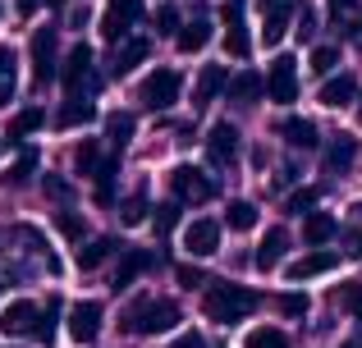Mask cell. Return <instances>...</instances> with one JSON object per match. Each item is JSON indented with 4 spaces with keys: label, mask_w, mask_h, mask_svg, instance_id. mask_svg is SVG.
I'll return each instance as SVG.
<instances>
[{
    "label": "cell",
    "mask_w": 362,
    "mask_h": 348,
    "mask_svg": "<svg viewBox=\"0 0 362 348\" xmlns=\"http://www.w3.org/2000/svg\"><path fill=\"white\" fill-rule=\"evenodd\" d=\"M257 303H262V294H257V289L230 284V280H216V284L202 294V312H206V321H216V325H234V321H243V316L252 312Z\"/></svg>",
    "instance_id": "cell-1"
},
{
    "label": "cell",
    "mask_w": 362,
    "mask_h": 348,
    "mask_svg": "<svg viewBox=\"0 0 362 348\" xmlns=\"http://www.w3.org/2000/svg\"><path fill=\"white\" fill-rule=\"evenodd\" d=\"M179 325V307L170 298H138V303L124 307L119 330L124 335H165Z\"/></svg>",
    "instance_id": "cell-2"
},
{
    "label": "cell",
    "mask_w": 362,
    "mask_h": 348,
    "mask_svg": "<svg viewBox=\"0 0 362 348\" xmlns=\"http://www.w3.org/2000/svg\"><path fill=\"white\" fill-rule=\"evenodd\" d=\"M179 88H184L179 69H151L147 78H142V88H138V101L147 110H170L179 101Z\"/></svg>",
    "instance_id": "cell-3"
},
{
    "label": "cell",
    "mask_w": 362,
    "mask_h": 348,
    "mask_svg": "<svg viewBox=\"0 0 362 348\" xmlns=\"http://www.w3.org/2000/svg\"><path fill=\"white\" fill-rule=\"evenodd\" d=\"M42 330V307L28 303V298H14V303L0 307V335L9 340H23V335H37Z\"/></svg>",
    "instance_id": "cell-4"
},
{
    "label": "cell",
    "mask_w": 362,
    "mask_h": 348,
    "mask_svg": "<svg viewBox=\"0 0 362 348\" xmlns=\"http://www.w3.org/2000/svg\"><path fill=\"white\" fill-rule=\"evenodd\" d=\"M170 193H175V202H211L216 179L202 174L197 165H179V170L170 174Z\"/></svg>",
    "instance_id": "cell-5"
},
{
    "label": "cell",
    "mask_w": 362,
    "mask_h": 348,
    "mask_svg": "<svg viewBox=\"0 0 362 348\" xmlns=\"http://www.w3.org/2000/svg\"><path fill=\"white\" fill-rule=\"evenodd\" d=\"M221 18H225V51L234 60H247L252 55V37H247V23H243V0H225Z\"/></svg>",
    "instance_id": "cell-6"
},
{
    "label": "cell",
    "mask_w": 362,
    "mask_h": 348,
    "mask_svg": "<svg viewBox=\"0 0 362 348\" xmlns=\"http://www.w3.org/2000/svg\"><path fill=\"white\" fill-rule=\"evenodd\" d=\"M266 97H271V101H280V106L298 101V64H293L289 55L271 60V73H266Z\"/></svg>",
    "instance_id": "cell-7"
},
{
    "label": "cell",
    "mask_w": 362,
    "mask_h": 348,
    "mask_svg": "<svg viewBox=\"0 0 362 348\" xmlns=\"http://www.w3.org/2000/svg\"><path fill=\"white\" fill-rule=\"evenodd\" d=\"M138 18H142V0H110V9L101 14V37L106 42H124V32Z\"/></svg>",
    "instance_id": "cell-8"
},
{
    "label": "cell",
    "mask_w": 362,
    "mask_h": 348,
    "mask_svg": "<svg viewBox=\"0 0 362 348\" xmlns=\"http://www.w3.org/2000/svg\"><path fill=\"white\" fill-rule=\"evenodd\" d=\"M64 88L83 97V88H97V69H92V46H74L64 55Z\"/></svg>",
    "instance_id": "cell-9"
},
{
    "label": "cell",
    "mask_w": 362,
    "mask_h": 348,
    "mask_svg": "<svg viewBox=\"0 0 362 348\" xmlns=\"http://www.w3.org/2000/svg\"><path fill=\"white\" fill-rule=\"evenodd\" d=\"M184 248H188V257H216V248H221V220H211V215L193 220L184 229Z\"/></svg>",
    "instance_id": "cell-10"
},
{
    "label": "cell",
    "mask_w": 362,
    "mask_h": 348,
    "mask_svg": "<svg viewBox=\"0 0 362 348\" xmlns=\"http://www.w3.org/2000/svg\"><path fill=\"white\" fill-rule=\"evenodd\" d=\"M234 156H239V128L234 124H211V133H206V161L211 165H234Z\"/></svg>",
    "instance_id": "cell-11"
},
{
    "label": "cell",
    "mask_w": 362,
    "mask_h": 348,
    "mask_svg": "<svg viewBox=\"0 0 362 348\" xmlns=\"http://www.w3.org/2000/svg\"><path fill=\"white\" fill-rule=\"evenodd\" d=\"M33 78L37 83L55 78V28H37L33 32Z\"/></svg>",
    "instance_id": "cell-12"
},
{
    "label": "cell",
    "mask_w": 362,
    "mask_h": 348,
    "mask_svg": "<svg viewBox=\"0 0 362 348\" xmlns=\"http://www.w3.org/2000/svg\"><path fill=\"white\" fill-rule=\"evenodd\" d=\"M101 335V303H74L69 312V340L74 344H92Z\"/></svg>",
    "instance_id": "cell-13"
},
{
    "label": "cell",
    "mask_w": 362,
    "mask_h": 348,
    "mask_svg": "<svg viewBox=\"0 0 362 348\" xmlns=\"http://www.w3.org/2000/svg\"><path fill=\"white\" fill-rule=\"evenodd\" d=\"M230 88V73H225V64H206L202 73H197V88H193V106L197 110H206L211 106L216 97H221V92Z\"/></svg>",
    "instance_id": "cell-14"
},
{
    "label": "cell",
    "mask_w": 362,
    "mask_h": 348,
    "mask_svg": "<svg viewBox=\"0 0 362 348\" xmlns=\"http://www.w3.org/2000/svg\"><path fill=\"white\" fill-rule=\"evenodd\" d=\"M293 18V0H266V23H262V42L266 46H280L284 28Z\"/></svg>",
    "instance_id": "cell-15"
},
{
    "label": "cell",
    "mask_w": 362,
    "mask_h": 348,
    "mask_svg": "<svg viewBox=\"0 0 362 348\" xmlns=\"http://www.w3.org/2000/svg\"><path fill=\"white\" fill-rule=\"evenodd\" d=\"M354 97H358V78L354 73H335V78L321 83V106H330V110H344Z\"/></svg>",
    "instance_id": "cell-16"
},
{
    "label": "cell",
    "mask_w": 362,
    "mask_h": 348,
    "mask_svg": "<svg viewBox=\"0 0 362 348\" xmlns=\"http://www.w3.org/2000/svg\"><path fill=\"white\" fill-rule=\"evenodd\" d=\"M354 156H358V138L335 133V138L326 143V156H321V161H326V170H330V174H344L349 165H354Z\"/></svg>",
    "instance_id": "cell-17"
},
{
    "label": "cell",
    "mask_w": 362,
    "mask_h": 348,
    "mask_svg": "<svg viewBox=\"0 0 362 348\" xmlns=\"http://www.w3.org/2000/svg\"><path fill=\"white\" fill-rule=\"evenodd\" d=\"M335 229H339V220L330 211H308V220H303V239H308L312 248H326V243L335 239Z\"/></svg>",
    "instance_id": "cell-18"
},
{
    "label": "cell",
    "mask_w": 362,
    "mask_h": 348,
    "mask_svg": "<svg viewBox=\"0 0 362 348\" xmlns=\"http://www.w3.org/2000/svg\"><path fill=\"white\" fill-rule=\"evenodd\" d=\"M147 55H151V42H147V37H133V42L119 46V55H115V64H110V73H115V78H124V73H133L142 60H147Z\"/></svg>",
    "instance_id": "cell-19"
},
{
    "label": "cell",
    "mask_w": 362,
    "mask_h": 348,
    "mask_svg": "<svg viewBox=\"0 0 362 348\" xmlns=\"http://www.w3.org/2000/svg\"><path fill=\"white\" fill-rule=\"evenodd\" d=\"M262 92H266V78L257 69H243L239 78H230V101H234V106H252Z\"/></svg>",
    "instance_id": "cell-20"
},
{
    "label": "cell",
    "mask_w": 362,
    "mask_h": 348,
    "mask_svg": "<svg viewBox=\"0 0 362 348\" xmlns=\"http://www.w3.org/2000/svg\"><path fill=\"white\" fill-rule=\"evenodd\" d=\"M97 119V106H92L88 97H69L60 106V115H55V124L60 128H83V124H92Z\"/></svg>",
    "instance_id": "cell-21"
},
{
    "label": "cell",
    "mask_w": 362,
    "mask_h": 348,
    "mask_svg": "<svg viewBox=\"0 0 362 348\" xmlns=\"http://www.w3.org/2000/svg\"><path fill=\"white\" fill-rule=\"evenodd\" d=\"M280 138L289 147H303V152L321 143V133H317V124H312V119H280Z\"/></svg>",
    "instance_id": "cell-22"
},
{
    "label": "cell",
    "mask_w": 362,
    "mask_h": 348,
    "mask_svg": "<svg viewBox=\"0 0 362 348\" xmlns=\"http://www.w3.org/2000/svg\"><path fill=\"white\" fill-rule=\"evenodd\" d=\"M284 248H289V234L275 224V229H266V239H262V248H257V266L262 270H271V266H280V257H284Z\"/></svg>",
    "instance_id": "cell-23"
},
{
    "label": "cell",
    "mask_w": 362,
    "mask_h": 348,
    "mask_svg": "<svg viewBox=\"0 0 362 348\" xmlns=\"http://www.w3.org/2000/svg\"><path fill=\"white\" fill-rule=\"evenodd\" d=\"M326 270H335V252H308L289 266V280H312V275H326Z\"/></svg>",
    "instance_id": "cell-24"
},
{
    "label": "cell",
    "mask_w": 362,
    "mask_h": 348,
    "mask_svg": "<svg viewBox=\"0 0 362 348\" xmlns=\"http://www.w3.org/2000/svg\"><path fill=\"white\" fill-rule=\"evenodd\" d=\"M142 270H151V257H147V252H138V248H129V252H124V261H119V270H115V289L124 294Z\"/></svg>",
    "instance_id": "cell-25"
},
{
    "label": "cell",
    "mask_w": 362,
    "mask_h": 348,
    "mask_svg": "<svg viewBox=\"0 0 362 348\" xmlns=\"http://www.w3.org/2000/svg\"><path fill=\"white\" fill-rule=\"evenodd\" d=\"M206 37H211V18H206V14H197L193 23H184V28H179V37H175V42H179V51H188V55H193V51H202V46H206Z\"/></svg>",
    "instance_id": "cell-26"
},
{
    "label": "cell",
    "mask_w": 362,
    "mask_h": 348,
    "mask_svg": "<svg viewBox=\"0 0 362 348\" xmlns=\"http://www.w3.org/2000/svg\"><path fill=\"white\" fill-rule=\"evenodd\" d=\"M115 170H119V165H115V156H106V161H101V170L92 174V184H97V188H92L97 206H110V202H115Z\"/></svg>",
    "instance_id": "cell-27"
},
{
    "label": "cell",
    "mask_w": 362,
    "mask_h": 348,
    "mask_svg": "<svg viewBox=\"0 0 362 348\" xmlns=\"http://www.w3.org/2000/svg\"><path fill=\"white\" fill-rule=\"evenodd\" d=\"M119 220L129 224V229H133V224H142V220H151V202H147V188H142V184H138V193H133V197H124Z\"/></svg>",
    "instance_id": "cell-28"
},
{
    "label": "cell",
    "mask_w": 362,
    "mask_h": 348,
    "mask_svg": "<svg viewBox=\"0 0 362 348\" xmlns=\"http://www.w3.org/2000/svg\"><path fill=\"white\" fill-rule=\"evenodd\" d=\"M14 88H18V55L9 46H0V106L14 97Z\"/></svg>",
    "instance_id": "cell-29"
},
{
    "label": "cell",
    "mask_w": 362,
    "mask_h": 348,
    "mask_svg": "<svg viewBox=\"0 0 362 348\" xmlns=\"http://www.w3.org/2000/svg\"><path fill=\"white\" fill-rule=\"evenodd\" d=\"M46 124V115H42V106H28V110H18L14 119H9V128H5V138H28V133H37V128Z\"/></svg>",
    "instance_id": "cell-30"
},
{
    "label": "cell",
    "mask_w": 362,
    "mask_h": 348,
    "mask_svg": "<svg viewBox=\"0 0 362 348\" xmlns=\"http://www.w3.org/2000/svg\"><path fill=\"white\" fill-rule=\"evenodd\" d=\"M115 248H119L115 239H92L88 248L78 252V266H83V270H97L101 261H110V257H115Z\"/></svg>",
    "instance_id": "cell-31"
},
{
    "label": "cell",
    "mask_w": 362,
    "mask_h": 348,
    "mask_svg": "<svg viewBox=\"0 0 362 348\" xmlns=\"http://www.w3.org/2000/svg\"><path fill=\"white\" fill-rule=\"evenodd\" d=\"M33 174H37V152H33V147H23V152H18V161L9 165V174H5V188H23Z\"/></svg>",
    "instance_id": "cell-32"
},
{
    "label": "cell",
    "mask_w": 362,
    "mask_h": 348,
    "mask_svg": "<svg viewBox=\"0 0 362 348\" xmlns=\"http://www.w3.org/2000/svg\"><path fill=\"white\" fill-rule=\"evenodd\" d=\"M101 161H106V156H101V143H97V138L78 143V152H74V170H78V174H97Z\"/></svg>",
    "instance_id": "cell-33"
},
{
    "label": "cell",
    "mask_w": 362,
    "mask_h": 348,
    "mask_svg": "<svg viewBox=\"0 0 362 348\" xmlns=\"http://www.w3.org/2000/svg\"><path fill=\"white\" fill-rule=\"evenodd\" d=\"M225 224H230V229H239V234H247V229L257 224V206H252V202H230Z\"/></svg>",
    "instance_id": "cell-34"
},
{
    "label": "cell",
    "mask_w": 362,
    "mask_h": 348,
    "mask_svg": "<svg viewBox=\"0 0 362 348\" xmlns=\"http://www.w3.org/2000/svg\"><path fill=\"white\" fill-rule=\"evenodd\" d=\"M289 340H284V330H275V325H257V330H247L243 348H284Z\"/></svg>",
    "instance_id": "cell-35"
},
{
    "label": "cell",
    "mask_w": 362,
    "mask_h": 348,
    "mask_svg": "<svg viewBox=\"0 0 362 348\" xmlns=\"http://www.w3.org/2000/svg\"><path fill=\"white\" fill-rule=\"evenodd\" d=\"M55 229H60L69 243H78L83 234H88V224H83V215H78V211H69V206H64V211H55Z\"/></svg>",
    "instance_id": "cell-36"
},
{
    "label": "cell",
    "mask_w": 362,
    "mask_h": 348,
    "mask_svg": "<svg viewBox=\"0 0 362 348\" xmlns=\"http://www.w3.org/2000/svg\"><path fill=\"white\" fill-rule=\"evenodd\" d=\"M106 133H110V143H115V147H124L133 138V115H124V110L106 115Z\"/></svg>",
    "instance_id": "cell-37"
},
{
    "label": "cell",
    "mask_w": 362,
    "mask_h": 348,
    "mask_svg": "<svg viewBox=\"0 0 362 348\" xmlns=\"http://www.w3.org/2000/svg\"><path fill=\"white\" fill-rule=\"evenodd\" d=\"M317 202H321V188H298V193L284 202V211H289V215H308Z\"/></svg>",
    "instance_id": "cell-38"
},
{
    "label": "cell",
    "mask_w": 362,
    "mask_h": 348,
    "mask_svg": "<svg viewBox=\"0 0 362 348\" xmlns=\"http://www.w3.org/2000/svg\"><path fill=\"white\" fill-rule=\"evenodd\" d=\"M308 64H312V73L321 78V73H330L339 64V51H335V46H312V60Z\"/></svg>",
    "instance_id": "cell-39"
},
{
    "label": "cell",
    "mask_w": 362,
    "mask_h": 348,
    "mask_svg": "<svg viewBox=\"0 0 362 348\" xmlns=\"http://www.w3.org/2000/svg\"><path fill=\"white\" fill-rule=\"evenodd\" d=\"M175 220H179V202H165V206H151V224H156V234L165 239L170 229H175Z\"/></svg>",
    "instance_id": "cell-40"
},
{
    "label": "cell",
    "mask_w": 362,
    "mask_h": 348,
    "mask_svg": "<svg viewBox=\"0 0 362 348\" xmlns=\"http://www.w3.org/2000/svg\"><path fill=\"white\" fill-rule=\"evenodd\" d=\"M179 28H184L179 9H175V5H160V9H156V32H160V37H179Z\"/></svg>",
    "instance_id": "cell-41"
},
{
    "label": "cell",
    "mask_w": 362,
    "mask_h": 348,
    "mask_svg": "<svg viewBox=\"0 0 362 348\" xmlns=\"http://www.w3.org/2000/svg\"><path fill=\"white\" fill-rule=\"evenodd\" d=\"M280 312L284 316H303L308 312V294H280Z\"/></svg>",
    "instance_id": "cell-42"
},
{
    "label": "cell",
    "mask_w": 362,
    "mask_h": 348,
    "mask_svg": "<svg viewBox=\"0 0 362 348\" xmlns=\"http://www.w3.org/2000/svg\"><path fill=\"white\" fill-rule=\"evenodd\" d=\"M175 280H179L184 289H202V284H206V280H202V270H197V266H179V270H175Z\"/></svg>",
    "instance_id": "cell-43"
},
{
    "label": "cell",
    "mask_w": 362,
    "mask_h": 348,
    "mask_svg": "<svg viewBox=\"0 0 362 348\" xmlns=\"http://www.w3.org/2000/svg\"><path fill=\"white\" fill-rule=\"evenodd\" d=\"M317 32V14L312 9H298V37H312Z\"/></svg>",
    "instance_id": "cell-44"
},
{
    "label": "cell",
    "mask_w": 362,
    "mask_h": 348,
    "mask_svg": "<svg viewBox=\"0 0 362 348\" xmlns=\"http://www.w3.org/2000/svg\"><path fill=\"white\" fill-rule=\"evenodd\" d=\"M46 193H51L55 202H60V197L69 202V184H64V179H46Z\"/></svg>",
    "instance_id": "cell-45"
},
{
    "label": "cell",
    "mask_w": 362,
    "mask_h": 348,
    "mask_svg": "<svg viewBox=\"0 0 362 348\" xmlns=\"http://www.w3.org/2000/svg\"><path fill=\"white\" fill-rule=\"evenodd\" d=\"M344 303H349V312H354L358 321H362V284H358V289H349V298H344Z\"/></svg>",
    "instance_id": "cell-46"
},
{
    "label": "cell",
    "mask_w": 362,
    "mask_h": 348,
    "mask_svg": "<svg viewBox=\"0 0 362 348\" xmlns=\"http://www.w3.org/2000/svg\"><path fill=\"white\" fill-rule=\"evenodd\" d=\"M349 42H354L358 51H362V14H358V18H349Z\"/></svg>",
    "instance_id": "cell-47"
},
{
    "label": "cell",
    "mask_w": 362,
    "mask_h": 348,
    "mask_svg": "<svg viewBox=\"0 0 362 348\" xmlns=\"http://www.w3.org/2000/svg\"><path fill=\"white\" fill-rule=\"evenodd\" d=\"M14 5H18V14L28 18V14H37V9H42V0H14Z\"/></svg>",
    "instance_id": "cell-48"
},
{
    "label": "cell",
    "mask_w": 362,
    "mask_h": 348,
    "mask_svg": "<svg viewBox=\"0 0 362 348\" xmlns=\"http://www.w3.org/2000/svg\"><path fill=\"white\" fill-rule=\"evenodd\" d=\"M330 9H335V14H349V9H358V0H326Z\"/></svg>",
    "instance_id": "cell-49"
},
{
    "label": "cell",
    "mask_w": 362,
    "mask_h": 348,
    "mask_svg": "<svg viewBox=\"0 0 362 348\" xmlns=\"http://www.w3.org/2000/svg\"><path fill=\"white\" fill-rule=\"evenodd\" d=\"M349 248H354V257H362V229L349 234Z\"/></svg>",
    "instance_id": "cell-50"
},
{
    "label": "cell",
    "mask_w": 362,
    "mask_h": 348,
    "mask_svg": "<svg viewBox=\"0 0 362 348\" xmlns=\"http://www.w3.org/2000/svg\"><path fill=\"white\" fill-rule=\"evenodd\" d=\"M339 348H362V335H354V340H344Z\"/></svg>",
    "instance_id": "cell-51"
},
{
    "label": "cell",
    "mask_w": 362,
    "mask_h": 348,
    "mask_svg": "<svg viewBox=\"0 0 362 348\" xmlns=\"http://www.w3.org/2000/svg\"><path fill=\"white\" fill-rule=\"evenodd\" d=\"M42 5H51V9H64V0H42Z\"/></svg>",
    "instance_id": "cell-52"
},
{
    "label": "cell",
    "mask_w": 362,
    "mask_h": 348,
    "mask_svg": "<svg viewBox=\"0 0 362 348\" xmlns=\"http://www.w3.org/2000/svg\"><path fill=\"white\" fill-rule=\"evenodd\" d=\"M358 115H362V97H358Z\"/></svg>",
    "instance_id": "cell-53"
},
{
    "label": "cell",
    "mask_w": 362,
    "mask_h": 348,
    "mask_svg": "<svg viewBox=\"0 0 362 348\" xmlns=\"http://www.w3.org/2000/svg\"><path fill=\"white\" fill-rule=\"evenodd\" d=\"M0 152H5V138H0Z\"/></svg>",
    "instance_id": "cell-54"
},
{
    "label": "cell",
    "mask_w": 362,
    "mask_h": 348,
    "mask_svg": "<svg viewBox=\"0 0 362 348\" xmlns=\"http://www.w3.org/2000/svg\"><path fill=\"white\" fill-rule=\"evenodd\" d=\"M193 348H202V344H193Z\"/></svg>",
    "instance_id": "cell-55"
}]
</instances>
